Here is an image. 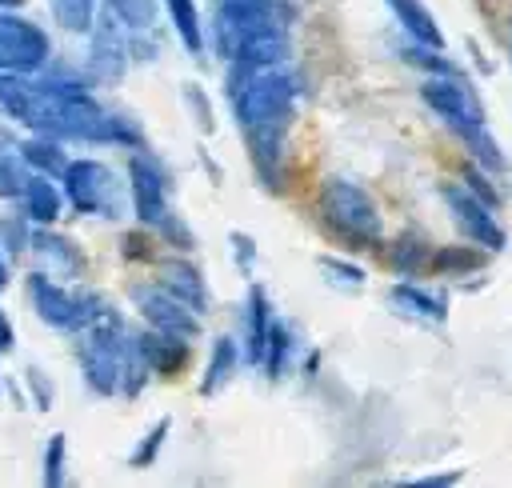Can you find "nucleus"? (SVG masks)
Listing matches in <instances>:
<instances>
[{
  "mask_svg": "<svg viewBox=\"0 0 512 488\" xmlns=\"http://www.w3.org/2000/svg\"><path fill=\"white\" fill-rule=\"evenodd\" d=\"M228 96L236 108V124L244 128L248 156L268 188L280 184V164H284V136L288 124L296 120L300 104V84L284 64L272 68H240L232 64L228 72Z\"/></svg>",
  "mask_w": 512,
  "mask_h": 488,
  "instance_id": "1",
  "label": "nucleus"
},
{
  "mask_svg": "<svg viewBox=\"0 0 512 488\" xmlns=\"http://www.w3.org/2000/svg\"><path fill=\"white\" fill-rule=\"evenodd\" d=\"M420 100L460 136V144L468 148L472 164H480L484 172H500L504 168V152H500L496 136L488 132L484 108L472 96V88L464 84V76H428L420 84Z\"/></svg>",
  "mask_w": 512,
  "mask_h": 488,
  "instance_id": "2",
  "label": "nucleus"
},
{
  "mask_svg": "<svg viewBox=\"0 0 512 488\" xmlns=\"http://www.w3.org/2000/svg\"><path fill=\"white\" fill-rule=\"evenodd\" d=\"M316 208H320V220L328 224V232L340 236L348 248H376L380 244V212H376V200L360 184L332 176L320 188Z\"/></svg>",
  "mask_w": 512,
  "mask_h": 488,
  "instance_id": "3",
  "label": "nucleus"
},
{
  "mask_svg": "<svg viewBox=\"0 0 512 488\" xmlns=\"http://www.w3.org/2000/svg\"><path fill=\"white\" fill-rule=\"evenodd\" d=\"M24 292H28V304L36 308V316H40L44 324H52V328H64V332L88 328V324L108 308L104 296H96V292H76V288L60 284L56 276H44V272H32L28 284H24Z\"/></svg>",
  "mask_w": 512,
  "mask_h": 488,
  "instance_id": "4",
  "label": "nucleus"
},
{
  "mask_svg": "<svg viewBox=\"0 0 512 488\" xmlns=\"http://www.w3.org/2000/svg\"><path fill=\"white\" fill-rule=\"evenodd\" d=\"M52 56V40L48 32L12 12V8H0V72H16V76H32L48 64Z\"/></svg>",
  "mask_w": 512,
  "mask_h": 488,
  "instance_id": "5",
  "label": "nucleus"
},
{
  "mask_svg": "<svg viewBox=\"0 0 512 488\" xmlns=\"http://www.w3.org/2000/svg\"><path fill=\"white\" fill-rule=\"evenodd\" d=\"M64 204H72L80 216H116V180H112V168L92 160V156H80V160H68L64 172Z\"/></svg>",
  "mask_w": 512,
  "mask_h": 488,
  "instance_id": "6",
  "label": "nucleus"
},
{
  "mask_svg": "<svg viewBox=\"0 0 512 488\" xmlns=\"http://www.w3.org/2000/svg\"><path fill=\"white\" fill-rule=\"evenodd\" d=\"M440 196H444V204H448V212H452L456 228H460L476 248H484V252H500V248L508 244V236H504V228H500V220H496L492 204H488V200H480L468 184H460V180L440 184Z\"/></svg>",
  "mask_w": 512,
  "mask_h": 488,
  "instance_id": "7",
  "label": "nucleus"
},
{
  "mask_svg": "<svg viewBox=\"0 0 512 488\" xmlns=\"http://www.w3.org/2000/svg\"><path fill=\"white\" fill-rule=\"evenodd\" d=\"M128 192H132V212H136L140 228H156L168 216V176L148 152H132Z\"/></svg>",
  "mask_w": 512,
  "mask_h": 488,
  "instance_id": "8",
  "label": "nucleus"
},
{
  "mask_svg": "<svg viewBox=\"0 0 512 488\" xmlns=\"http://www.w3.org/2000/svg\"><path fill=\"white\" fill-rule=\"evenodd\" d=\"M132 300H136L140 316L148 320V328L176 332V336H188V340L200 332V312L188 308L180 296H172V292L160 288V284H140V288H132Z\"/></svg>",
  "mask_w": 512,
  "mask_h": 488,
  "instance_id": "9",
  "label": "nucleus"
},
{
  "mask_svg": "<svg viewBox=\"0 0 512 488\" xmlns=\"http://www.w3.org/2000/svg\"><path fill=\"white\" fill-rule=\"evenodd\" d=\"M132 340H136V352H140L144 368L156 372V376H180L184 364H188V356H192L188 336H176V332L148 328V332H140V336H132Z\"/></svg>",
  "mask_w": 512,
  "mask_h": 488,
  "instance_id": "10",
  "label": "nucleus"
},
{
  "mask_svg": "<svg viewBox=\"0 0 512 488\" xmlns=\"http://www.w3.org/2000/svg\"><path fill=\"white\" fill-rule=\"evenodd\" d=\"M128 64V40H124V28H120V16H100L96 32H92V72L100 80H116Z\"/></svg>",
  "mask_w": 512,
  "mask_h": 488,
  "instance_id": "11",
  "label": "nucleus"
},
{
  "mask_svg": "<svg viewBox=\"0 0 512 488\" xmlns=\"http://www.w3.org/2000/svg\"><path fill=\"white\" fill-rule=\"evenodd\" d=\"M20 204H24V216L36 228H52L60 220V212H64V192L56 188V176L28 172L24 184H20Z\"/></svg>",
  "mask_w": 512,
  "mask_h": 488,
  "instance_id": "12",
  "label": "nucleus"
},
{
  "mask_svg": "<svg viewBox=\"0 0 512 488\" xmlns=\"http://www.w3.org/2000/svg\"><path fill=\"white\" fill-rule=\"evenodd\" d=\"M156 284L168 288L172 296H180L188 308L208 312V284H204V276H200L196 264H188V260H164L156 268Z\"/></svg>",
  "mask_w": 512,
  "mask_h": 488,
  "instance_id": "13",
  "label": "nucleus"
},
{
  "mask_svg": "<svg viewBox=\"0 0 512 488\" xmlns=\"http://www.w3.org/2000/svg\"><path fill=\"white\" fill-rule=\"evenodd\" d=\"M388 300H392V308H396L400 316L420 320V324H440V320L448 316V304H444L440 296H432L428 288L412 284V280L392 284V288H388Z\"/></svg>",
  "mask_w": 512,
  "mask_h": 488,
  "instance_id": "14",
  "label": "nucleus"
},
{
  "mask_svg": "<svg viewBox=\"0 0 512 488\" xmlns=\"http://www.w3.org/2000/svg\"><path fill=\"white\" fill-rule=\"evenodd\" d=\"M268 328H272V304H268L264 288L252 284L248 288V304H244V348H240V356L248 364H260L264 344H268Z\"/></svg>",
  "mask_w": 512,
  "mask_h": 488,
  "instance_id": "15",
  "label": "nucleus"
},
{
  "mask_svg": "<svg viewBox=\"0 0 512 488\" xmlns=\"http://www.w3.org/2000/svg\"><path fill=\"white\" fill-rule=\"evenodd\" d=\"M16 156H20V164L28 172H44V176H60L64 164H68L60 140L56 136H44V132H32L28 140H20L16 144Z\"/></svg>",
  "mask_w": 512,
  "mask_h": 488,
  "instance_id": "16",
  "label": "nucleus"
},
{
  "mask_svg": "<svg viewBox=\"0 0 512 488\" xmlns=\"http://www.w3.org/2000/svg\"><path fill=\"white\" fill-rule=\"evenodd\" d=\"M388 4H392V16L400 20V28L408 32V40L428 44V48H444V32L420 0H388Z\"/></svg>",
  "mask_w": 512,
  "mask_h": 488,
  "instance_id": "17",
  "label": "nucleus"
},
{
  "mask_svg": "<svg viewBox=\"0 0 512 488\" xmlns=\"http://www.w3.org/2000/svg\"><path fill=\"white\" fill-rule=\"evenodd\" d=\"M236 364H240V344L232 336H216L212 340V352H208V364H204V376H200V392L204 396L220 392L232 380Z\"/></svg>",
  "mask_w": 512,
  "mask_h": 488,
  "instance_id": "18",
  "label": "nucleus"
},
{
  "mask_svg": "<svg viewBox=\"0 0 512 488\" xmlns=\"http://www.w3.org/2000/svg\"><path fill=\"white\" fill-rule=\"evenodd\" d=\"M164 8H168V20H172L180 44H184L192 56H200V52H204V24H200L196 0H164Z\"/></svg>",
  "mask_w": 512,
  "mask_h": 488,
  "instance_id": "19",
  "label": "nucleus"
},
{
  "mask_svg": "<svg viewBox=\"0 0 512 488\" xmlns=\"http://www.w3.org/2000/svg\"><path fill=\"white\" fill-rule=\"evenodd\" d=\"M32 248H36L40 256H48V268H52V272H80V268H84V256L72 248V240L52 236L48 228L32 232Z\"/></svg>",
  "mask_w": 512,
  "mask_h": 488,
  "instance_id": "20",
  "label": "nucleus"
},
{
  "mask_svg": "<svg viewBox=\"0 0 512 488\" xmlns=\"http://www.w3.org/2000/svg\"><path fill=\"white\" fill-rule=\"evenodd\" d=\"M484 264V252L472 244H448V248H436L432 256H428V268H436V272H448V276H468V272H476Z\"/></svg>",
  "mask_w": 512,
  "mask_h": 488,
  "instance_id": "21",
  "label": "nucleus"
},
{
  "mask_svg": "<svg viewBox=\"0 0 512 488\" xmlns=\"http://www.w3.org/2000/svg\"><path fill=\"white\" fill-rule=\"evenodd\" d=\"M428 244H424V236H400L392 248H388V264L400 272V276H420L424 268H428Z\"/></svg>",
  "mask_w": 512,
  "mask_h": 488,
  "instance_id": "22",
  "label": "nucleus"
},
{
  "mask_svg": "<svg viewBox=\"0 0 512 488\" xmlns=\"http://www.w3.org/2000/svg\"><path fill=\"white\" fill-rule=\"evenodd\" d=\"M288 356H292V332H288L284 324L272 320V328H268V344H264V356H260V368H264L272 380H280L284 368H288Z\"/></svg>",
  "mask_w": 512,
  "mask_h": 488,
  "instance_id": "23",
  "label": "nucleus"
},
{
  "mask_svg": "<svg viewBox=\"0 0 512 488\" xmlns=\"http://www.w3.org/2000/svg\"><path fill=\"white\" fill-rule=\"evenodd\" d=\"M404 60L416 64V68H424L428 76H460V68L444 56V48H428V44H416V40H412V44L404 48Z\"/></svg>",
  "mask_w": 512,
  "mask_h": 488,
  "instance_id": "24",
  "label": "nucleus"
},
{
  "mask_svg": "<svg viewBox=\"0 0 512 488\" xmlns=\"http://www.w3.org/2000/svg\"><path fill=\"white\" fill-rule=\"evenodd\" d=\"M316 264H320V272H328V280L340 284V288H364V284H368V272H364L360 264L344 260V256L324 252V256H316Z\"/></svg>",
  "mask_w": 512,
  "mask_h": 488,
  "instance_id": "25",
  "label": "nucleus"
},
{
  "mask_svg": "<svg viewBox=\"0 0 512 488\" xmlns=\"http://www.w3.org/2000/svg\"><path fill=\"white\" fill-rule=\"evenodd\" d=\"M52 16L68 32H88L96 20V0H52Z\"/></svg>",
  "mask_w": 512,
  "mask_h": 488,
  "instance_id": "26",
  "label": "nucleus"
},
{
  "mask_svg": "<svg viewBox=\"0 0 512 488\" xmlns=\"http://www.w3.org/2000/svg\"><path fill=\"white\" fill-rule=\"evenodd\" d=\"M168 428H172V420L168 416H160L152 428H148V436L132 448V456H128V468H148L156 456H160V448H164V440H168Z\"/></svg>",
  "mask_w": 512,
  "mask_h": 488,
  "instance_id": "27",
  "label": "nucleus"
},
{
  "mask_svg": "<svg viewBox=\"0 0 512 488\" xmlns=\"http://www.w3.org/2000/svg\"><path fill=\"white\" fill-rule=\"evenodd\" d=\"M64 456H68V436L64 432H52L48 436V448H44V484L48 488H60L64 484Z\"/></svg>",
  "mask_w": 512,
  "mask_h": 488,
  "instance_id": "28",
  "label": "nucleus"
},
{
  "mask_svg": "<svg viewBox=\"0 0 512 488\" xmlns=\"http://www.w3.org/2000/svg\"><path fill=\"white\" fill-rule=\"evenodd\" d=\"M24 164H20V156H16V148L8 152V148H0V200H12V196H20V184H24Z\"/></svg>",
  "mask_w": 512,
  "mask_h": 488,
  "instance_id": "29",
  "label": "nucleus"
},
{
  "mask_svg": "<svg viewBox=\"0 0 512 488\" xmlns=\"http://www.w3.org/2000/svg\"><path fill=\"white\" fill-rule=\"evenodd\" d=\"M156 232H160V236H164V240H168L172 248H180V252H188V248L196 244V236H192V232L184 228V220H180L176 212H168V216H164V220L156 224Z\"/></svg>",
  "mask_w": 512,
  "mask_h": 488,
  "instance_id": "30",
  "label": "nucleus"
},
{
  "mask_svg": "<svg viewBox=\"0 0 512 488\" xmlns=\"http://www.w3.org/2000/svg\"><path fill=\"white\" fill-rule=\"evenodd\" d=\"M464 184H468V188H472L480 200H488L492 208L500 204V196L492 192V184H488V176H484V168H480V164H468V172H464Z\"/></svg>",
  "mask_w": 512,
  "mask_h": 488,
  "instance_id": "31",
  "label": "nucleus"
},
{
  "mask_svg": "<svg viewBox=\"0 0 512 488\" xmlns=\"http://www.w3.org/2000/svg\"><path fill=\"white\" fill-rule=\"evenodd\" d=\"M24 380L32 384V404H36V408H52V384L40 376V368H28Z\"/></svg>",
  "mask_w": 512,
  "mask_h": 488,
  "instance_id": "32",
  "label": "nucleus"
},
{
  "mask_svg": "<svg viewBox=\"0 0 512 488\" xmlns=\"http://www.w3.org/2000/svg\"><path fill=\"white\" fill-rule=\"evenodd\" d=\"M188 104H196V120H200V128L212 132V128H216V120H212V104H208V96H204L196 84H188Z\"/></svg>",
  "mask_w": 512,
  "mask_h": 488,
  "instance_id": "33",
  "label": "nucleus"
},
{
  "mask_svg": "<svg viewBox=\"0 0 512 488\" xmlns=\"http://www.w3.org/2000/svg\"><path fill=\"white\" fill-rule=\"evenodd\" d=\"M232 244H236V260H240V268L248 272V268H252V256H256V244H252L244 232H236V236H232Z\"/></svg>",
  "mask_w": 512,
  "mask_h": 488,
  "instance_id": "34",
  "label": "nucleus"
},
{
  "mask_svg": "<svg viewBox=\"0 0 512 488\" xmlns=\"http://www.w3.org/2000/svg\"><path fill=\"white\" fill-rule=\"evenodd\" d=\"M16 344V328H12V320H8V312L0 308V352H8Z\"/></svg>",
  "mask_w": 512,
  "mask_h": 488,
  "instance_id": "35",
  "label": "nucleus"
},
{
  "mask_svg": "<svg viewBox=\"0 0 512 488\" xmlns=\"http://www.w3.org/2000/svg\"><path fill=\"white\" fill-rule=\"evenodd\" d=\"M0 288H8V260H4V252H0Z\"/></svg>",
  "mask_w": 512,
  "mask_h": 488,
  "instance_id": "36",
  "label": "nucleus"
},
{
  "mask_svg": "<svg viewBox=\"0 0 512 488\" xmlns=\"http://www.w3.org/2000/svg\"><path fill=\"white\" fill-rule=\"evenodd\" d=\"M12 4H20V0H0V8H12Z\"/></svg>",
  "mask_w": 512,
  "mask_h": 488,
  "instance_id": "37",
  "label": "nucleus"
},
{
  "mask_svg": "<svg viewBox=\"0 0 512 488\" xmlns=\"http://www.w3.org/2000/svg\"><path fill=\"white\" fill-rule=\"evenodd\" d=\"M0 388H4V376H0Z\"/></svg>",
  "mask_w": 512,
  "mask_h": 488,
  "instance_id": "38",
  "label": "nucleus"
},
{
  "mask_svg": "<svg viewBox=\"0 0 512 488\" xmlns=\"http://www.w3.org/2000/svg\"><path fill=\"white\" fill-rule=\"evenodd\" d=\"M508 48H512V36H508Z\"/></svg>",
  "mask_w": 512,
  "mask_h": 488,
  "instance_id": "39",
  "label": "nucleus"
}]
</instances>
